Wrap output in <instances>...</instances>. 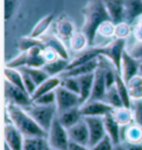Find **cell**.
Here are the masks:
<instances>
[{
    "instance_id": "obj_1",
    "label": "cell",
    "mask_w": 142,
    "mask_h": 150,
    "mask_svg": "<svg viewBox=\"0 0 142 150\" xmlns=\"http://www.w3.org/2000/svg\"><path fill=\"white\" fill-rule=\"evenodd\" d=\"M84 22L81 31L88 38L89 46L95 45V40L100 26L105 21H111L103 0H90L83 8Z\"/></svg>"
},
{
    "instance_id": "obj_2",
    "label": "cell",
    "mask_w": 142,
    "mask_h": 150,
    "mask_svg": "<svg viewBox=\"0 0 142 150\" xmlns=\"http://www.w3.org/2000/svg\"><path fill=\"white\" fill-rule=\"evenodd\" d=\"M6 115L11 122L26 138H48V132L38 125L25 108L7 103Z\"/></svg>"
},
{
    "instance_id": "obj_3",
    "label": "cell",
    "mask_w": 142,
    "mask_h": 150,
    "mask_svg": "<svg viewBox=\"0 0 142 150\" xmlns=\"http://www.w3.org/2000/svg\"><path fill=\"white\" fill-rule=\"evenodd\" d=\"M25 109L27 110V112L35 119V121L47 132L51 128L54 119L58 117V109H57L56 105L42 106V105H37L33 102L31 106L25 108Z\"/></svg>"
},
{
    "instance_id": "obj_4",
    "label": "cell",
    "mask_w": 142,
    "mask_h": 150,
    "mask_svg": "<svg viewBox=\"0 0 142 150\" xmlns=\"http://www.w3.org/2000/svg\"><path fill=\"white\" fill-rule=\"evenodd\" d=\"M46 62L43 57V48L41 47H35L28 51L21 52L18 57L9 61L7 67L11 68H22V67H32V68H42Z\"/></svg>"
},
{
    "instance_id": "obj_5",
    "label": "cell",
    "mask_w": 142,
    "mask_h": 150,
    "mask_svg": "<svg viewBox=\"0 0 142 150\" xmlns=\"http://www.w3.org/2000/svg\"><path fill=\"white\" fill-rule=\"evenodd\" d=\"M48 142L50 147L54 150H69L70 137L68 129L59 121L58 117L54 119L50 130L48 131Z\"/></svg>"
},
{
    "instance_id": "obj_6",
    "label": "cell",
    "mask_w": 142,
    "mask_h": 150,
    "mask_svg": "<svg viewBox=\"0 0 142 150\" xmlns=\"http://www.w3.org/2000/svg\"><path fill=\"white\" fill-rule=\"evenodd\" d=\"M124 50H126V39H116L108 46L98 48L99 54L110 60L118 72H121V61Z\"/></svg>"
},
{
    "instance_id": "obj_7",
    "label": "cell",
    "mask_w": 142,
    "mask_h": 150,
    "mask_svg": "<svg viewBox=\"0 0 142 150\" xmlns=\"http://www.w3.org/2000/svg\"><path fill=\"white\" fill-rule=\"evenodd\" d=\"M5 97L7 103L16 105L22 108H28L33 103L32 97L26 90L13 86L9 81L5 80Z\"/></svg>"
},
{
    "instance_id": "obj_8",
    "label": "cell",
    "mask_w": 142,
    "mask_h": 150,
    "mask_svg": "<svg viewBox=\"0 0 142 150\" xmlns=\"http://www.w3.org/2000/svg\"><path fill=\"white\" fill-rule=\"evenodd\" d=\"M56 106L58 109V113H61L71 108L80 107L81 99L78 93L69 91L61 85L56 89Z\"/></svg>"
},
{
    "instance_id": "obj_9",
    "label": "cell",
    "mask_w": 142,
    "mask_h": 150,
    "mask_svg": "<svg viewBox=\"0 0 142 150\" xmlns=\"http://www.w3.org/2000/svg\"><path fill=\"white\" fill-rule=\"evenodd\" d=\"M114 108L103 100H88L80 106V111L84 117H105L111 113Z\"/></svg>"
},
{
    "instance_id": "obj_10",
    "label": "cell",
    "mask_w": 142,
    "mask_h": 150,
    "mask_svg": "<svg viewBox=\"0 0 142 150\" xmlns=\"http://www.w3.org/2000/svg\"><path fill=\"white\" fill-rule=\"evenodd\" d=\"M142 64L137 58H134L129 51L124 50L121 61V76L126 82L131 80L133 77L140 75Z\"/></svg>"
},
{
    "instance_id": "obj_11",
    "label": "cell",
    "mask_w": 142,
    "mask_h": 150,
    "mask_svg": "<svg viewBox=\"0 0 142 150\" xmlns=\"http://www.w3.org/2000/svg\"><path fill=\"white\" fill-rule=\"evenodd\" d=\"M84 120H85V122L88 125V128H89V147L91 148L92 146L98 144L101 139H103L107 136L105 121H103V117H84Z\"/></svg>"
},
{
    "instance_id": "obj_12",
    "label": "cell",
    "mask_w": 142,
    "mask_h": 150,
    "mask_svg": "<svg viewBox=\"0 0 142 150\" xmlns=\"http://www.w3.org/2000/svg\"><path fill=\"white\" fill-rule=\"evenodd\" d=\"M68 134L70 137V141L74 144H79L82 146H88L90 144V134L88 125L85 122L84 118L76 123L74 126L68 129Z\"/></svg>"
},
{
    "instance_id": "obj_13",
    "label": "cell",
    "mask_w": 142,
    "mask_h": 150,
    "mask_svg": "<svg viewBox=\"0 0 142 150\" xmlns=\"http://www.w3.org/2000/svg\"><path fill=\"white\" fill-rule=\"evenodd\" d=\"M26 137L11 122L5 126V144L11 150H22Z\"/></svg>"
},
{
    "instance_id": "obj_14",
    "label": "cell",
    "mask_w": 142,
    "mask_h": 150,
    "mask_svg": "<svg viewBox=\"0 0 142 150\" xmlns=\"http://www.w3.org/2000/svg\"><path fill=\"white\" fill-rule=\"evenodd\" d=\"M107 91H108V87H107V83H105V71H103L102 66L99 64L98 69L95 72L93 88H92V93H91V97H90L89 100H103Z\"/></svg>"
},
{
    "instance_id": "obj_15",
    "label": "cell",
    "mask_w": 142,
    "mask_h": 150,
    "mask_svg": "<svg viewBox=\"0 0 142 150\" xmlns=\"http://www.w3.org/2000/svg\"><path fill=\"white\" fill-rule=\"evenodd\" d=\"M103 121H105V128L107 136L110 137L114 145L121 144L122 127L118 123V121L114 119V117L112 116V112L108 113L107 116H105V117H103Z\"/></svg>"
},
{
    "instance_id": "obj_16",
    "label": "cell",
    "mask_w": 142,
    "mask_h": 150,
    "mask_svg": "<svg viewBox=\"0 0 142 150\" xmlns=\"http://www.w3.org/2000/svg\"><path fill=\"white\" fill-rule=\"evenodd\" d=\"M107 10L109 12L111 21L120 23L124 21V2L123 0H103Z\"/></svg>"
},
{
    "instance_id": "obj_17",
    "label": "cell",
    "mask_w": 142,
    "mask_h": 150,
    "mask_svg": "<svg viewBox=\"0 0 142 150\" xmlns=\"http://www.w3.org/2000/svg\"><path fill=\"white\" fill-rule=\"evenodd\" d=\"M99 64H100V60H99V58H97V59L91 60L87 64H80L78 67H74L72 69L64 71L61 75V77H80V76L89 75V74H95L99 67Z\"/></svg>"
},
{
    "instance_id": "obj_18",
    "label": "cell",
    "mask_w": 142,
    "mask_h": 150,
    "mask_svg": "<svg viewBox=\"0 0 142 150\" xmlns=\"http://www.w3.org/2000/svg\"><path fill=\"white\" fill-rule=\"evenodd\" d=\"M42 42L45 45L46 48H51L53 49L60 58H63V59L69 60V51L68 49L66 48L64 43L62 42V40L56 36V35H50V36H43L41 38Z\"/></svg>"
},
{
    "instance_id": "obj_19",
    "label": "cell",
    "mask_w": 142,
    "mask_h": 150,
    "mask_svg": "<svg viewBox=\"0 0 142 150\" xmlns=\"http://www.w3.org/2000/svg\"><path fill=\"white\" fill-rule=\"evenodd\" d=\"M124 21L131 25L142 16V0H123Z\"/></svg>"
},
{
    "instance_id": "obj_20",
    "label": "cell",
    "mask_w": 142,
    "mask_h": 150,
    "mask_svg": "<svg viewBox=\"0 0 142 150\" xmlns=\"http://www.w3.org/2000/svg\"><path fill=\"white\" fill-rule=\"evenodd\" d=\"M121 137L126 144H142V127L136 122L122 127Z\"/></svg>"
},
{
    "instance_id": "obj_21",
    "label": "cell",
    "mask_w": 142,
    "mask_h": 150,
    "mask_svg": "<svg viewBox=\"0 0 142 150\" xmlns=\"http://www.w3.org/2000/svg\"><path fill=\"white\" fill-rule=\"evenodd\" d=\"M58 119L59 121L62 123V126L69 129L70 127L74 126L76 123L81 121L83 119V116L80 111V107H74L61 113H58Z\"/></svg>"
},
{
    "instance_id": "obj_22",
    "label": "cell",
    "mask_w": 142,
    "mask_h": 150,
    "mask_svg": "<svg viewBox=\"0 0 142 150\" xmlns=\"http://www.w3.org/2000/svg\"><path fill=\"white\" fill-rule=\"evenodd\" d=\"M79 81L80 87V99H81V105L88 101L92 93V88H93V81H95V74H89L77 77Z\"/></svg>"
},
{
    "instance_id": "obj_23",
    "label": "cell",
    "mask_w": 142,
    "mask_h": 150,
    "mask_svg": "<svg viewBox=\"0 0 142 150\" xmlns=\"http://www.w3.org/2000/svg\"><path fill=\"white\" fill-rule=\"evenodd\" d=\"M56 32L61 40H69L72 38L76 31L72 21L67 17H61L56 23Z\"/></svg>"
},
{
    "instance_id": "obj_24",
    "label": "cell",
    "mask_w": 142,
    "mask_h": 150,
    "mask_svg": "<svg viewBox=\"0 0 142 150\" xmlns=\"http://www.w3.org/2000/svg\"><path fill=\"white\" fill-rule=\"evenodd\" d=\"M61 85V77H49L47 80H45L41 85H39L37 87L36 91L32 95V100H36L37 98H39L42 95H46L49 92L56 91V89Z\"/></svg>"
},
{
    "instance_id": "obj_25",
    "label": "cell",
    "mask_w": 142,
    "mask_h": 150,
    "mask_svg": "<svg viewBox=\"0 0 142 150\" xmlns=\"http://www.w3.org/2000/svg\"><path fill=\"white\" fill-rule=\"evenodd\" d=\"M69 60L63 59V58H58V59L47 62L42 67V69L45 70L48 74L49 77H57V76H61L67 70L69 66Z\"/></svg>"
},
{
    "instance_id": "obj_26",
    "label": "cell",
    "mask_w": 142,
    "mask_h": 150,
    "mask_svg": "<svg viewBox=\"0 0 142 150\" xmlns=\"http://www.w3.org/2000/svg\"><path fill=\"white\" fill-rule=\"evenodd\" d=\"M112 116L114 117V119L118 121V123L121 127L129 126V125L133 123V121H134L132 109L131 108L124 107V106L119 108H114L113 111H112Z\"/></svg>"
},
{
    "instance_id": "obj_27",
    "label": "cell",
    "mask_w": 142,
    "mask_h": 150,
    "mask_svg": "<svg viewBox=\"0 0 142 150\" xmlns=\"http://www.w3.org/2000/svg\"><path fill=\"white\" fill-rule=\"evenodd\" d=\"M52 21H53L52 15H48V16L41 18V19L37 22V25L32 28V30L29 36L32 38H42L45 36L46 31L50 28Z\"/></svg>"
},
{
    "instance_id": "obj_28",
    "label": "cell",
    "mask_w": 142,
    "mask_h": 150,
    "mask_svg": "<svg viewBox=\"0 0 142 150\" xmlns=\"http://www.w3.org/2000/svg\"><path fill=\"white\" fill-rule=\"evenodd\" d=\"M4 72H5V80L9 81L13 86L19 87L21 89L26 90L25 83H23V78H22V74H21L20 69L11 68V67H7L6 66Z\"/></svg>"
},
{
    "instance_id": "obj_29",
    "label": "cell",
    "mask_w": 142,
    "mask_h": 150,
    "mask_svg": "<svg viewBox=\"0 0 142 150\" xmlns=\"http://www.w3.org/2000/svg\"><path fill=\"white\" fill-rule=\"evenodd\" d=\"M116 88L119 95L121 97L122 102H123V106L128 108H131L132 99L130 97L129 90H128V86H126V82L124 81V79L122 78L121 74H117V79H116Z\"/></svg>"
},
{
    "instance_id": "obj_30",
    "label": "cell",
    "mask_w": 142,
    "mask_h": 150,
    "mask_svg": "<svg viewBox=\"0 0 142 150\" xmlns=\"http://www.w3.org/2000/svg\"><path fill=\"white\" fill-rule=\"evenodd\" d=\"M128 90L130 93L132 100L136 99H142V75L140 71V75L133 77L131 80L126 82Z\"/></svg>"
},
{
    "instance_id": "obj_31",
    "label": "cell",
    "mask_w": 142,
    "mask_h": 150,
    "mask_svg": "<svg viewBox=\"0 0 142 150\" xmlns=\"http://www.w3.org/2000/svg\"><path fill=\"white\" fill-rule=\"evenodd\" d=\"M69 42H70V48L73 51H78V52H81V51L85 50L88 47H90L88 38L82 31L76 32Z\"/></svg>"
},
{
    "instance_id": "obj_32",
    "label": "cell",
    "mask_w": 142,
    "mask_h": 150,
    "mask_svg": "<svg viewBox=\"0 0 142 150\" xmlns=\"http://www.w3.org/2000/svg\"><path fill=\"white\" fill-rule=\"evenodd\" d=\"M103 101L107 102L108 105H110L111 107L113 108H119L123 106V102H122V99L119 95V92L117 90L116 85L108 89L105 98H103Z\"/></svg>"
},
{
    "instance_id": "obj_33",
    "label": "cell",
    "mask_w": 142,
    "mask_h": 150,
    "mask_svg": "<svg viewBox=\"0 0 142 150\" xmlns=\"http://www.w3.org/2000/svg\"><path fill=\"white\" fill-rule=\"evenodd\" d=\"M19 49L21 50V52L23 51H28L31 48H35V47H41V48L46 49L45 45L42 42L41 38H32L30 36L28 37H23L19 40Z\"/></svg>"
},
{
    "instance_id": "obj_34",
    "label": "cell",
    "mask_w": 142,
    "mask_h": 150,
    "mask_svg": "<svg viewBox=\"0 0 142 150\" xmlns=\"http://www.w3.org/2000/svg\"><path fill=\"white\" fill-rule=\"evenodd\" d=\"M19 69L25 70L27 74H29V76L31 77L33 81L36 82L37 87L39 85H41L45 80H47L49 78L48 74L42 69V68H32V67H22V68H19Z\"/></svg>"
},
{
    "instance_id": "obj_35",
    "label": "cell",
    "mask_w": 142,
    "mask_h": 150,
    "mask_svg": "<svg viewBox=\"0 0 142 150\" xmlns=\"http://www.w3.org/2000/svg\"><path fill=\"white\" fill-rule=\"evenodd\" d=\"M61 86L68 89L69 91L78 93L80 96L79 81H78L77 77H61Z\"/></svg>"
},
{
    "instance_id": "obj_36",
    "label": "cell",
    "mask_w": 142,
    "mask_h": 150,
    "mask_svg": "<svg viewBox=\"0 0 142 150\" xmlns=\"http://www.w3.org/2000/svg\"><path fill=\"white\" fill-rule=\"evenodd\" d=\"M114 32H116V23H113L112 21L103 22L98 30V33L105 38L114 37Z\"/></svg>"
},
{
    "instance_id": "obj_37",
    "label": "cell",
    "mask_w": 142,
    "mask_h": 150,
    "mask_svg": "<svg viewBox=\"0 0 142 150\" xmlns=\"http://www.w3.org/2000/svg\"><path fill=\"white\" fill-rule=\"evenodd\" d=\"M131 109H132V112H133L134 122L140 125L142 127V99L132 100Z\"/></svg>"
},
{
    "instance_id": "obj_38",
    "label": "cell",
    "mask_w": 142,
    "mask_h": 150,
    "mask_svg": "<svg viewBox=\"0 0 142 150\" xmlns=\"http://www.w3.org/2000/svg\"><path fill=\"white\" fill-rule=\"evenodd\" d=\"M130 33H131V28L128 22L123 21L116 25V32H114L116 39H126Z\"/></svg>"
},
{
    "instance_id": "obj_39",
    "label": "cell",
    "mask_w": 142,
    "mask_h": 150,
    "mask_svg": "<svg viewBox=\"0 0 142 150\" xmlns=\"http://www.w3.org/2000/svg\"><path fill=\"white\" fill-rule=\"evenodd\" d=\"M35 103L37 105H42V106H52L56 105V91L49 92L46 95H42L39 98H37L36 100H33Z\"/></svg>"
},
{
    "instance_id": "obj_40",
    "label": "cell",
    "mask_w": 142,
    "mask_h": 150,
    "mask_svg": "<svg viewBox=\"0 0 142 150\" xmlns=\"http://www.w3.org/2000/svg\"><path fill=\"white\" fill-rule=\"evenodd\" d=\"M114 149V144L111 140L109 136H105L103 139H101L98 144L92 146L90 150H113Z\"/></svg>"
},
{
    "instance_id": "obj_41",
    "label": "cell",
    "mask_w": 142,
    "mask_h": 150,
    "mask_svg": "<svg viewBox=\"0 0 142 150\" xmlns=\"http://www.w3.org/2000/svg\"><path fill=\"white\" fill-rule=\"evenodd\" d=\"M20 71H21V74H22L23 83H25V88H26L27 92H28L30 96H32L33 92H35L36 89H37V85H36V82L33 81V79L29 76V74H27L26 71L22 69H20Z\"/></svg>"
},
{
    "instance_id": "obj_42",
    "label": "cell",
    "mask_w": 142,
    "mask_h": 150,
    "mask_svg": "<svg viewBox=\"0 0 142 150\" xmlns=\"http://www.w3.org/2000/svg\"><path fill=\"white\" fill-rule=\"evenodd\" d=\"M19 0H5V19L9 20L15 13Z\"/></svg>"
},
{
    "instance_id": "obj_43",
    "label": "cell",
    "mask_w": 142,
    "mask_h": 150,
    "mask_svg": "<svg viewBox=\"0 0 142 150\" xmlns=\"http://www.w3.org/2000/svg\"><path fill=\"white\" fill-rule=\"evenodd\" d=\"M133 36L138 42H142V16L133 22Z\"/></svg>"
},
{
    "instance_id": "obj_44",
    "label": "cell",
    "mask_w": 142,
    "mask_h": 150,
    "mask_svg": "<svg viewBox=\"0 0 142 150\" xmlns=\"http://www.w3.org/2000/svg\"><path fill=\"white\" fill-rule=\"evenodd\" d=\"M43 57H45V59H46V62H50V61H53V60L60 58L58 56V54L51 48L43 49Z\"/></svg>"
},
{
    "instance_id": "obj_45",
    "label": "cell",
    "mask_w": 142,
    "mask_h": 150,
    "mask_svg": "<svg viewBox=\"0 0 142 150\" xmlns=\"http://www.w3.org/2000/svg\"><path fill=\"white\" fill-rule=\"evenodd\" d=\"M129 52H130L134 58H137V59H139V60L142 59V42L136 43V45L129 50Z\"/></svg>"
},
{
    "instance_id": "obj_46",
    "label": "cell",
    "mask_w": 142,
    "mask_h": 150,
    "mask_svg": "<svg viewBox=\"0 0 142 150\" xmlns=\"http://www.w3.org/2000/svg\"><path fill=\"white\" fill-rule=\"evenodd\" d=\"M22 150H40L36 142V138H26Z\"/></svg>"
},
{
    "instance_id": "obj_47",
    "label": "cell",
    "mask_w": 142,
    "mask_h": 150,
    "mask_svg": "<svg viewBox=\"0 0 142 150\" xmlns=\"http://www.w3.org/2000/svg\"><path fill=\"white\" fill-rule=\"evenodd\" d=\"M69 150H90V147L79 145V144H74V142H70Z\"/></svg>"
},
{
    "instance_id": "obj_48",
    "label": "cell",
    "mask_w": 142,
    "mask_h": 150,
    "mask_svg": "<svg viewBox=\"0 0 142 150\" xmlns=\"http://www.w3.org/2000/svg\"><path fill=\"white\" fill-rule=\"evenodd\" d=\"M126 146L128 150H142V144H126Z\"/></svg>"
},
{
    "instance_id": "obj_49",
    "label": "cell",
    "mask_w": 142,
    "mask_h": 150,
    "mask_svg": "<svg viewBox=\"0 0 142 150\" xmlns=\"http://www.w3.org/2000/svg\"><path fill=\"white\" fill-rule=\"evenodd\" d=\"M113 150H128L126 144H119V145H114V149Z\"/></svg>"
},
{
    "instance_id": "obj_50",
    "label": "cell",
    "mask_w": 142,
    "mask_h": 150,
    "mask_svg": "<svg viewBox=\"0 0 142 150\" xmlns=\"http://www.w3.org/2000/svg\"><path fill=\"white\" fill-rule=\"evenodd\" d=\"M5 150H11V149H10V148H9V147H8V146H7V145H6V144H5Z\"/></svg>"
},
{
    "instance_id": "obj_51",
    "label": "cell",
    "mask_w": 142,
    "mask_h": 150,
    "mask_svg": "<svg viewBox=\"0 0 142 150\" xmlns=\"http://www.w3.org/2000/svg\"><path fill=\"white\" fill-rule=\"evenodd\" d=\"M141 75H142V67H141Z\"/></svg>"
},
{
    "instance_id": "obj_52",
    "label": "cell",
    "mask_w": 142,
    "mask_h": 150,
    "mask_svg": "<svg viewBox=\"0 0 142 150\" xmlns=\"http://www.w3.org/2000/svg\"><path fill=\"white\" fill-rule=\"evenodd\" d=\"M140 61H141V64H142V59H140Z\"/></svg>"
},
{
    "instance_id": "obj_53",
    "label": "cell",
    "mask_w": 142,
    "mask_h": 150,
    "mask_svg": "<svg viewBox=\"0 0 142 150\" xmlns=\"http://www.w3.org/2000/svg\"><path fill=\"white\" fill-rule=\"evenodd\" d=\"M52 150H54V149H52Z\"/></svg>"
}]
</instances>
